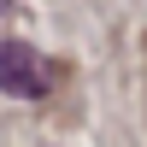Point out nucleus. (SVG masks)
<instances>
[{
	"label": "nucleus",
	"instance_id": "f257e3e1",
	"mask_svg": "<svg viewBox=\"0 0 147 147\" xmlns=\"http://www.w3.org/2000/svg\"><path fill=\"white\" fill-rule=\"evenodd\" d=\"M0 88L18 94V100H35V94L53 88V65L30 41H0Z\"/></svg>",
	"mask_w": 147,
	"mask_h": 147
},
{
	"label": "nucleus",
	"instance_id": "f03ea898",
	"mask_svg": "<svg viewBox=\"0 0 147 147\" xmlns=\"http://www.w3.org/2000/svg\"><path fill=\"white\" fill-rule=\"evenodd\" d=\"M0 12H6V0H0Z\"/></svg>",
	"mask_w": 147,
	"mask_h": 147
}]
</instances>
